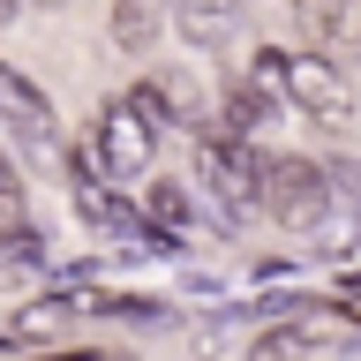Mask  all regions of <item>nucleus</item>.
Listing matches in <instances>:
<instances>
[{
    "instance_id": "nucleus-4",
    "label": "nucleus",
    "mask_w": 361,
    "mask_h": 361,
    "mask_svg": "<svg viewBox=\"0 0 361 361\" xmlns=\"http://www.w3.org/2000/svg\"><path fill=\"white\" fill-rule=\"evenodd\" d=\"M166 8H173L180 38L196 45V53H233L241 30H248V8H241V0H166Z\"/></svg>"
},
{
    "instance_id": "nucleus-1",
    "label": "nucleus",
    "mask_w": 361,
    "mask_h": 361,
    "mask_svg": "<svg viewBox=\"0 0 361 361\" xmlns=\"http://www.w3.org/2000/svg\"><path fill=\"white\" fill-rule=\"evenodd\" d=\"M256 196H264V211L279 226H293V233H316V226L331 219V180H324L316 158H271Z\"/></svg>"
},
{
    "instance_id": "nucleus-5",
    "label": "nucleus",
    "mask_w": 361,
    "mask_h": 361,
    "mask_svg": "<svg viewBox=\"0 0 361 361\" xmlns=\"http://www.w3.org/2000/svg\"><path fill=\"white\" fill-rule=\"evenodd\" d=\"M151 135L158 128H143L128 106H106V121H98V158H106V173L113 180H135L143 166H151Z\"/></svg>"
},
{
    "instance_id": "nucleus-9",
    "label": "nucleus",
    "mask_w": 361,
    "mask_h": 361,
    "mask_svg": "<svg viewBox=\"0 0 361 361\" xmlns=\"http://www.w3.org/2000/svg\"><path fill=\"white\" fill-rule=\"evenodd\" d=\"M68 324V301H30V309H16V338H53Z\"/></svg>"
},
{
    "instance_id": "nucleus-13",
    "label": "nucleus",
    "mask_w": 361,
    "mask_h": 361,
    "mask_svg": "<svg viewBox=\"0 0 361 361\" xmlns=\"http://www.w3.org/2000/svg\"><path fill=\"white\" fill-rule=\"evenodd\" d=\"M53 361H128V354H106V346H83V354H53Z\"/></svg>"
},
{
    "instance_id": "nucleus-7",
    "label": "nucleus",
    "mask_w": 361,
    "mask_h": 361,
    "mask_svg": "<svg viewBox=\"0 0 361 361\" xmlns=\"http://www.w3.org/2000/svg\"><path fill=\"white\" fill-rule=\"evenodd\" d=\"M248 361H316V324H279V331H256Z\"/></svg>"
},
{
    "instance_id": "nucleus-10",
    "label": "nucleus",
    "mask_w": 361,
    "mask_h": 361,
    "mask_svg": "<svg viewBox=\"0 0 361 361\" xmlns=\"http://www.w3.org/2000/svg\"><path fill=\"white\" fill-rule=\"evenodd\" d=\"M188 211H196L188 188H173V180H158V188H151V219L158 226H188Z\"/></svg>"
},
{
    "instance_id": "nucleus-2",
    "label": "nucleus",
    "mask_w": 361,
    "mask_h": 361,
    "mask_svg": "<svg viewBox=\"0 0 361 361\" xmlns=\"http://www.w3.org/2000/svg\"><path fill=\"white\" fill-rule=\"evenodd\" d=\"M271 83L286 90L293 106L309 113V121H324V128H338V121H354V90H346V75H338L331 61H316V53H279V68H271Z\"/></svg>"
},
{
    "instance_id": "nucleus-15",
    "label": "nucleus",
    "mask_w": 361,
    "mask_h": 361,
    "mask_svg": "<svg viewBox=\"0 0 361 361\" xmlns=\"http://www.w3.org/2000/svg\"><path fill=\"white\" fill-rule=\"evenodd\" d=\"M0 90H8V68H0Z\"/></svg>"
},
{
    "instance_id": "nucleus-8",
    "label": "nucleus",
    "mask_w": 361,
    "mask_h": 361,
    "mask_svg": "<svg viewBox=\"0 0 361 361\" xmlns=\"http://www.w3.org/2000/svg\"><path fill=\"white\" fill-rule=\"evenodd\" d=\"M293 23H301L309 45H331L346 30V0H293Z\"/></svg>"
},
{
    "instance_id": "nucleus-6",
    "label": "nucleus",
    "mask_w": 361,
    "mask_h": 361,
    "mask_svg": "<svg viewBox=\"0 0 361 361\" xmlns=\"http://www.w3.org/2000/svg\"><path fill=\"white\" fill-rule=\"evenodd\" d=\"M166 30V0H113V45L121 53H151Z\"/></svg>"
},
{
    "instance_id": "nucleus-14",
    "label": "nucleus",
    "mask_w": 361,
    "mask_h": 361,
    "mask_svg": "<svg viewBox=\"0 0 361 361\" xmlns=\"http://www.w3.org/2000/svg\"><path fill=\"white\" fill-rule=\"evenodd\" d=\"M16 8H23V0H0V23H16Z\"/></svg>"
},
{
    "instance_id": "nucleus-3",
    "label": "nucleus",
    "mask_w": 361,
    "mask_h": 361,
    "mask_svg": "<svg viewBox=\"0 0 361 361\" xmlns=\"http://www.w3.org/2000/svg\"><path fill=\"white\" fill-rule=\"evenodd\" d=\"M203 188L241 219V211H256V188H264V173H256V158L241 151V143H226V135H211L203 143Z\"/></svg>"
},
{
    "instance_id": "nucleus-11",
    "label": "nucleus",
    "mask_w": 361,
    "mask_h": 361,
    "mask_svg": "<svg viewBox=\"0 0 361 361\" xmlns=\"http://www.w3.org/2000/svg\"><path fill=\"white\" fill-rule=\"evenodd\" d=\"M264 90H233V98H226V121H233V135H248V128H264Z\"/></svg>"
},
{
    "instance_id": "nucleus-12",
    "label": "nucleus",
    "mask_w": 361,
    "mask_h": 361,
    "mask_svg": "<svg viewBox=\"0 0 361 361\" xmlns=\"http://www.w3.org/2000/svg\"><path fill=\"white\" fill-rule=\"evenodd\" d=\"M23 226V188H16V173H0V241Z\"/></svg>"
}]
</instances>
